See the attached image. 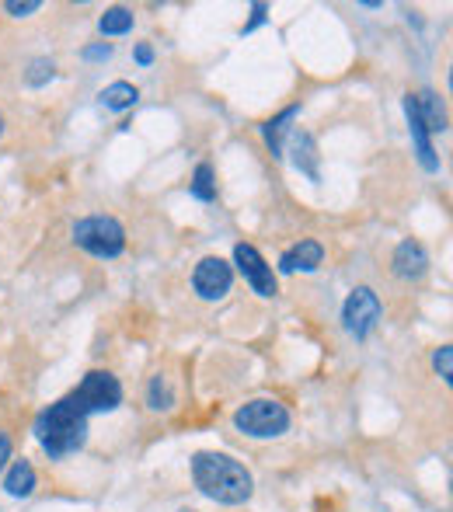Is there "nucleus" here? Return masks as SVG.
Returning <instances> with one entry per match:
<instances>
[{"instance_id": "5701e85b", "label": "nucleus", "mask_w": 453, "mask_h": 512, "mask_svg": "<svg viewBox=\"0 0 453 512\" xmlns=\"http://www.w3.org/2000/svg\"><path fill=\"white\" fill-rule=\"evenodd\" d=\"M109 56H112L109 42H95V46H84L81 49V60H88V63H102V60H109Z\"/></svg>"}, {"instance_id": "aec40b11", "label": "nucleus", "mask_w": 453, "mask_h": 512, "mask_svg": "<svg viewBox=\"0 0 453 512\" xmlns=\"http://www.w3.org/2000/svg\"><path fill=\"white\" fill-rule=\"evenodd\" d=\"M53 77H56V63L46 60V56H39V60L28 63V74H25L28 88H42V84H49Z\"/></svg>"}, {"instance_id": "f8f14e48", "label": "nucleus", "mask_w": 453, "mask_h": 512, "mask_svg": "<svg viewBox=\"0 0 453 512\" xmlns=\"http://www.w3.org/2000/svg\"><path fill=\"white\" fill-rule=\"evenodd\" d=\"M300 115V105H290V108H283L279 115H272L269 122L262 126V133H265V143H269V154L276 157H286V133H290V122Z\"/></svg>"}, {"instance_id": "412c9836", "label": "nucleus", "mask_w": 453, "mask_h": 512, "mask_svg": "<svg viewBox=\"0 0 453 512\" xmlns=\"http://www.w3.org/2000/svg\"><path fill=\"white\" fill-rule=\"evenodd\" d=\"M433 366L443 377V384H450L453 380V345H440V349L433 352Z\"/></svg>"}, {"instance_id": "bb28decb", "label": "nucleus", "mask_w": 453, "mask_h": 512, "mask_svg": "<svg viewBox=\"0 0 453 512\" xmlns=\"http://www.w3.org/2000/svg\"><path fill=\"white\" fill-rule=\"evenodd\" d=\"M0 136H4V115H0Z\"/></svg>"}, {"instance_id": "4468645a", "label": "nucleus", "mask_w": 453, "mask_h": 512, "mask_svg": "<svg viewBox=\"0 0 453 512\" xmlns=\"http://www.w3.org/2000/svg\"><path fill=\"white\" fill-rule=\"evenodd\" d=\"M415 108H419V119L426 126V133H447V108H443L440 95L436 91H422L415 95Z\"/></svg>"}, {"instance_id": "7ed1b4c3", "label": "nucleus", "mask_w": 453, "mask_h": 512, "mask_svg": "<svg viewBox=\"0 0 453 512\" xmlns=\"http://www.w3.org/2000/svg\"><path fill=\"white\" fill-rule=\"evenodd\" d=\"M74 244L91 258H119L126 251V227L115 216H84L74 223Z\"/></svg>"}, {"instance_id": "dca6fc26", "label": "nucleus", "mask_w": 453, "mask_h": 512, "mask_svg": "<svg viewBox=\"0 0 453 512\" xmlns=\"http://www.w3.org/2000/svg\"><path fill=\"white\" fill-rule=\"evenodd\" d=\"M136 102H140V91L129 81H115L102 91V105L112 108V112H126V108H133Z\"/></svg>"}, {"instance_id": "b1692460", "label": "nucleus", "mask_w": 453, "mask_h": 512, "mask_svg": "<svg viewBox=\"0 0 453 512\" xmlns=\"http://www.w3.org/2000/svg\"><path fill=\"white\" fill-rule=\"evenodd\" d=\"M265 18H269V7H265V4H251V21L241 28V32H255L258 25H265Z\"/></svg>"}, {"instance_id": "a878e982", "label": "nucleus", "mask_w": 453, "mask_h": 512, "mask_svg": "<svg viewBox=\"0 0 453 512\" xmlns=\"http://www.w3.org/2000/svg\"><path fill=\"white\" fill-rule=\"evenodd\" d=\"M7 460H11V436L0 429V471L7 467Z\"/></svg>"}, {"instance_id": "39448f33", "label": "nucleus", "mask_w": 453, "mask_h": 512, "mask_svg": "<svg viewBox=\"0 0 453 512\" xmlns=\"http://www.w3.org/2000/svg\"><path fill=\"white\" fill-rule=\"evenodd\" d=\"M70 398L77 401V408H81L88 418L105 415V411H115L122 405V384L109 370H91L88 377L81 380V387L70 391Z\"/></svg>"}, {"instance_id": "f03ea898", "label": "nucleus", "mask_w": 453, "mask_h": 512, "mask_svg": "<svg viewBox=\"0 0 453 512\" xmlns=\"http://www.w3.org/2000/svg\"><path fill=\"white\" fill-rule=\"evenodd\" d=\"M35 439H39L49 457L77 453L88 443V415H84V411L77 408V401L67 394V398H60L56 405H49L35 418Z\"/></svg>"}, {"instance_id": "6ab92c4d", "label": "nucleus", "mask_w": 453, "mask_h": 512, "mask_svg": "<svg viewBox=\"0 0 453 512\" xmlns=\"http://www.w3.org/2000/svg\"><path fill=\"white\" fill-rule=\"evenodd\" d=\"M189 192L199 199V203H213V199H217V182H213L210 164H199L196 175H192V189Z\"/></svg>"}, {"instance_id": "6e6552de", "label": "nucleus", "mask_w": 453, "mask_h": 512, "mask_svg": "<svg viewBox=\"0 0 453 512\" xmlns=\"http://www.w3.org/2000/svg\"><path fill=\"white\" fill-rule=\"evenodd\" d=\"M230 286H234V269L217 255L203 258V262L196 265V272H192V290L203 300H210V304L224 300L230 293Z\"/></svg>"}, {"instance_id": "20e7f679", "label": "nucleus", "mask_w": 453, "mask_h": 512, "mask_svg": "<svg viewBox=\"0 0 453 512\" xmlns=\"http://www.w3.org/2000/svg\"><path fill=\"white\" fill-rule=\"evenodd\" d=\"M234 425L251 439H276L290 429V411L276 398H255L234 411Z\"/></svg>"}, {"instance_id": "2eb2a0df", "label": "nucleus", "mask_w": 453, "mask_h": 512, "mask_svg": "<svg viewBox=\"0 0 453 512\" xmlns=\"http://www.w3.org/2000/svg\"><path fill=\"white\" fill-rule=\"evenodd\" d=\"M35 485H39L35 467L28 464V460H14L11 471H7V478H4V492L11 495V499H28V495L35 492Z\"/></svg>"}, {"instance_id": "f3484780", "label": "nucleus", "mask_w": 453, "mask_h": 512, "mask_svg": "<svg viewBox=\"0 0 453 512\" xmlns=\"http://www.w3.org/2000/svg\"><path fill=\"white\" fill-rule=\"evenodd\" d=\"M98 28H102V35L133 32V11H129V7H109V11L98 18Z\"/></svg>"}, {"instance_id": "423d86ee", "label": "nucleus", "mask_w": 453, "mask_h": 512, "mask_svg": "<svg viewBox=\"0 0 453 512\" xmlns=\"http://www.w3.org/2000/svg\"><path fill=\"white\" fill-rule=\"evenodd\" d=\"M380 317H384V304H380V297L370 290V286H356L342 307V324L356 342H366V338H370V331L377 328Z\"/></svg>"}, {"instance_id": "cd10ccee", "label": "nucleus", "mask_w": 453, "mask_h": 512, "mask_svg": "<svg viewBox=\"0 0 453 512\" xmlns=\"http://www.w3.org/2000/svg\"><path fill=\"white\" fill-rule=\"evenodd\" d=\"M182 512H192V509H182Z\"/></svg>"}, {"instance_id": "393cba45", "label": "nucleus", "mask_w": 453, "mask_h": 512, "mask_svg": "<svg viewBox=\"0 0 453 512\" xmlns=\"http://www.w3.org/2000/svg\"><path fill=\"white\" fill-rule=\"evenodd\" d=\"M133 60L140 63V67H150V63H154V49H150L147 42H140V46L133 49Z\"/></svg>"}, {"instance_id": "1a4fd4ad", "label": "nucleus", "mask_w": 453, "mask_h": 512, "mask_svg": "<svg viewBox=\"0 0 453 512\" xmlns=\"http://www.w3.org/2000/svg\"><path fill=\"white\" fill-rule=\"evenodd\" d=\"M405 119H408V133H412L415 157H419V164L429 171V175H436V171H440V157H436L433 136L426 133V126H422V119H419V108H415V95H405Z\"/></svg>"}, {"instance_id": "a211bd4d", "label": "nucleus", "mask_w": 453, "mask_h": 512, "mask_svg": "<svg viewBox=\"0 0 453 512\" xmlns=\"http://www.w3.org/2000/svg\"><path fill=\"white\" fill-rule=\"evenodd\" d=\"M171 405H175V394H171L168 377H161V373H157V377L150 380V387H147V408L150 411H171Z\"/></svg>"}, {"instance_id": "4be33fe9", "label": "nucleus", "mask_w": 453, "mask_h": 512, "mask_svg": "<svg viewBox=\"0 0 453 512\" xmlns=\"http://www.w3.org/2000/svg\"><path fill=\"white\" fill-rule=\"evenodd\" d=\"M4 11L14 14V18H28V14L42 11V4H39V0H7Z\"/></svg>"}, {"instance_id": "f257e3e1", "label": "nucleus", "mask_w": 453, "mask_h": 512, "mask_svg": "<svg viewBox=\"0 0 453 512\" xmlns=\"http://www.w3.org/2000/svg\"><path fill=\"white\" fill-rule=\"evenodd\" d=\"M192 481L206 499L220 506H244L255 492L251 471L230 453H196L192 457Z\"/></svg>"}, {"instance_id": "0eeeda50", "label": "nucleus", "mask_w": 453, "mask_h": 512, "mask_svg": "<svg viewBox=\"0 0 453 512\" xmlns=\"http://www.w3.org/2000/svg\"><path fill=\"white\" fill-rule=\"evenodd\" d=\"M234 265H237V272H241L244 279H248V286L258 293V297H276L279 293V279H276V272H272V265L262 258V251L255 248V244H237L234 248Z\"/></svg>"}, {"instance_id": "ddd939ff", "label": "nucleus", "mask_w": 453, "mask_h": 512, "mask_svg": "<svg viewBox=\"0 0 453 512\" xmlns=\"http://www.w3.org/2000/svg\"><path fill=\"white\" fill-rule=\"evenodd\" d=\"M290 154H293V164H297L300 175H307L311 182H318L321 171H318V147H314V136L311 133H293L290 136Z\"/></svg>"}, {"instance_id": "9b49d317", "label": "nucleus", "mask_w": 453, "mask_h": 512, "mask_svg": "<svg viewBox=\"0 0 453 512\" xmlns=\"http://www.w3.org/2000/svg\"><path fill=\"white\" fill-rule=\"evenodd\" d=\"M321 258H325V248H321L318 241H311V237H304L300 244H293L290 251L279 255V272H283V276H293V272H314L321 265Z\"/></svg>"}, {"instance_id": "9d476101", "label": "nucleus", "mask_w": 453, "mask_h": 512, "mask_svg": "<svg viewBox=\"0 0 453 512\" xmlns=\"http://www.w3.org/2000/svg\"><path fill=\"white\" fill-rule=\"evenodd\" d=\"M391 269L398 279H405V283H412V279H422L429 269V255L426 248H422L419 241H401L398 248H394V258H391Z\"/></svg>"}]
</instances>
